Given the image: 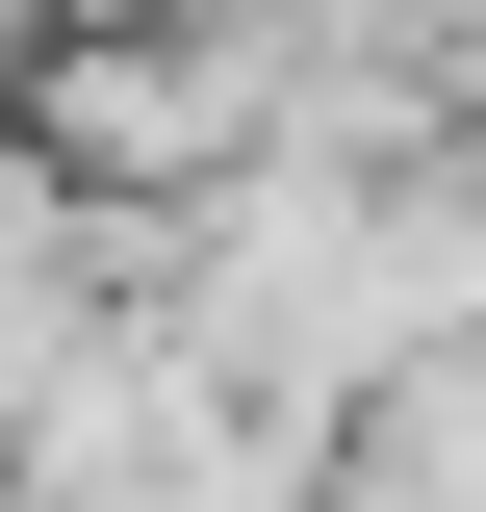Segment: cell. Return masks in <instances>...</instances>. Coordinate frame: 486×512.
I'll return each instance as SVG.
<instances>
[{
	"label": "cell",
	"instance_id": "cell-1",
	"mask_svg": "<svg viewBox=\"0 0 486 512\" xmlns=\"http://www.w3.org/2000/svg\"><path fill=\"white\" fill-rule=\"evenodd\" d=\"M333 512H486V333H461V359H410L359 436H333Z\"/></svg>",
	"mask_w": 486,
	"mask_h": 512
}]
</instances>
